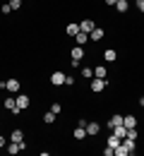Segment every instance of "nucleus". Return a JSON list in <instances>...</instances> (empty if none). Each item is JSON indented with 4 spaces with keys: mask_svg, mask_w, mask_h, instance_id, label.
Returning a JSON list of instances; mask_svg holds the SVG:
<instances>
[{
    "mask_svg": "<svg viewBox=\"0 0 144 156\" xmlns=\"http://www.w3.org/2000/svg\"><path fill=\"white\" fill-rule=\"evenodd\" d=\"M106 87H108V79H101V77H94V79H91V91L99 94V91H103Z\"/></svg>",
    "mask_w": 144,
    "mask_h": 156,
    "instance_id": "1",
    "label": "nucleus"
},
{
    "mask_svg": "<svg viewBox=\"0 0 144 156\" xmlns=\"http://www.w3.org/2000/svg\"><path fill=\"white\" fill-rule=\"evenodd\" d=\"M5 108H7V111H12L15 115H19V113H22V108L17 106V98H12V96L5 98Z\"/></svg>",
    "mask_w": 144,
    "mask_h": 156,
    "instance_id": "2",
    "label": "nucleus"
},
{
    "mask_svg": "<svg viewBox=\"0 0 144 156\" xmlns=\"http://www.w3.org/2000/svg\"><path fill=\"white\" fill-rule=\"evenodd\" d=\"M82 58H84V48H82V46H75V48H72V65L77 67Z\"/></svg>",
    "mask_w": 144,
    "mask_h": 156,
    "instance_id": "3",
    "label": "nucleus"
},
{
    "mask_svg": "<svg viewBox=\"0 0 144 156\" xmlns=\"http://www.w3.org/2000/svg\"><path fill=\"white\" fill-rule=\"evenodd\" d=\"M94 29H96L94 20H82V22H79V31H84V34H91Z\"/></svg>",
    "mask_w": 144,
    "mask_h": 156,
    "instance_id": "4",
    "label": "nucleus"
},
{
    "mask_svg": "<svg viewBox=\"0 0 144 156\" xmlns=\"http://www.w3.org/2000/svg\"><path fill=\"white\" fill-rule=\"evenodd\" d=\"M84 127H86V135H99V130H101V125H99L96 120H91V122H86Z\"/></svg>",
    "mask_w": 144,
    "mask_h": 156,
    "instance_id": "5",
    "label": "nucleus"
},
{
    "mask_svg": "<svg viewBox=\"0 0 144 156\" xmlns=\"http://www.w3.org/2000/svg\"><path fill=\"white\" fill-rule=\"evenodd\" d=\"M17 98V106H19L22 111H24V108H29V103H31V98L26 96V94H19V96H15Z\"/></svg>",
    "mask_w": 144,
    "mask_h": 156,
    "instance_id": "6",
    "label": "nucleus"
},
{
    "mask_svg": "<svg viewBox=\"0 0 144 156\" xmlns=\"http://www.w3.org/2000/svg\"><path fill=\"white\" fill-rule=\"evenodd\" d=\"M5 89L17 94V91H19V79H7V82H5Z\"/></svg>",
    "mask_w": 144,
    "mask_h": 156,
    "instance_id": "7",
    "label": "nucleus"
},
{
    "mask_svg": "<svg viewBox=\"0 0 144 156\" xmlns=\"http://www.w3.org/2000/svg\"><path fill=\"white\" fill-rule=\"evenodd\" d=\"M123 125L130 130V127H137V118L135 115H123Z\"/></svg>",
    "mask_w": 144,
    "mask_h": 156,
    "instance_id": "8",
    "label": "nucleus"
},
{
    "mask_svg": "<svg viewBox=\"0 0 144 156\" xmlns=\"http://www.w3.org/2000/svg\"><path fill=\"white\" fill-rule=\"evenodd\" d=\"M5 151H7V154H19L22 147L17 144V142H10V144H5Z\"/></svg>",
    "mask_w": 144,
    "mask_h": 156,
    "instance_id": "9",
    "label": "nucleus"
},
{
    "mask_svg": "<svg viewBox=\"0 0 144 156\" xmlns=\"http://www.w3.org/2000/svg\"><path fill=\"white\" fill-rule=\"evenodd\" d=\"M72 135H75V139H79V142H82L84 137H86V127H84V125H77V127H75V132H72Z\"/></svg>",
    "mask_w": 144,
    "mask_h": 156,
    "instance_id": "10",
    "label": "nucleus"
},
{
    "mask_svg": "<svg viewBox=\"0 0 144 156\" xmlns=\"http://www.w3.org/2000/svg\"><path fill=\"white\" fill-rule=\"evenodd\" d=\"M111 132H113V135H118L120 139H125V137H127V127H125V125H118V127H113Z\"/></svg>",
    "mask_w": 144,
    "mask_h": 156,
    "instance_id": "11",
    "label": "nucleus"
},
{
    "mask_svg": "<svg viewBox=\"0 0 144 156\" xmlns=\"http://www.w3.org/2000/svg\"><path fill=\"white\" fill-rule=\"evenodd\" d=\"M72 39H75V43H77V46H84V43L89 41V34H84V31H79V34H77V36H72Z\"/></svg>",
    "mask_w": 144,
    "mask_h": 156,
    "instance_id": "12",
    "label": "nucleus"
},
{
    "mask_svg": "<svg viewBox=\"0 0 144 156\" xmlns=\"http://www.w3.org/2000/svg\"><path fill=\"white\" fill-rule=\"evenodd\" d=\"M118 125H123V115H111V120H108V127L113 130V127H118Z\"/></svg>",
    "mask_w": 144,
    "mask_h": 156,
    "instance_id": "13",
    "label": "nucleus"
},
{
    "mask_svg": "<svg viewBox=\"0 0 144 156\" xmlns=\"http://www.w3.org/2000/svg\"><path fill=\"white\" fill-rule=\"evenodd\" d=\"M65 31H67V36H77V34H79V24H75V22H72V24H67V29H65Z\"/></svg>",
    "mask_w": 144,
    "mask_h": 156,
    "instance_id": "14",
    "label": "nucleus"
},
{
    "mask_svg": "<svg viewBox=\"0 0 144 156\" xmlns=\"http://www.w3.org/2000/svg\"><path fill=\"white\" fill-rule=\"evenodd\" d=\"M103 34H106V31H103V29H99V27H96V29H94V31L89 34V39H91V41H101V39H103Z\"/></svg>",
    "mask_w": 144,
    "mask_h": 156,
    "instance_id": "15",
    "label": "nucleus"
},
{
    "mask_svg": "<svg viewBox=\"0 0 144 156\" xmlns=\"http://www.w3.org/2000/svg\"><path fill=\"white\" fill-rule=\"evenodd\" d=\"M51 82H53V84H65V75H62V72H53V75H51Z\"/></svg>",
    "mask_w": 144,
    "mask_h": 156,
    "instance_id": "16",
    "label": "nucleus"
},
{
    "mask_svg": "<svg viewBox=\"0 0 144 156\" xmlns=\"http://www.w3.org/2000/svg\"><path fill=\"white\" fill-rule=\"evenodd\" d=\"M10 142H17V144L24 142V132H22V130H15V132L10 135Z\"/></svg>",
    "mask_w": 144,
    "mask_h": 156,
    "instance_id": "17",
    "label": "nucleus"
},
{
    "mask_svg": "<svg viewBox=\"0 0 144 156\" xmlns=\"http://www.w3.org/2000/svg\"><path fill=\"white\" fill-rule=\"evenodd\" d=\"M115 10H118V12H127V10H130V2H127V0H118V2H115Z\"/></svg>",
    "mask_w": 144,
    "mask_h": 156,
    "instance_id": "18",
    "label": "nucleus"
},
{
    "mask_svg": "<svg viewBox=\"0 0 144 156\" xmlns=\"http://www.w3.org/2000/svg\"><path fill=\"white\" fill-rule=\"evenodd\" d=\"M115 58H118V55H115V51H113V48H108V51H103V60H106V62H113Z\"/></svg>",
    "mask_w": 144,
    "mask_h": 156,
    "instance_id": "19",
    "label": "nucleus"
},
{
    "mask_svg": "<svg viewBox=\"0 0 144 156\" xmlns=\"http://www.w3.org/2000/svg\"><path fill=\"white\" fill-rule=\"evenodd\" d=\"M123 144L127 147V151H130V154H135V149H137V144H135V139H127V137H125V139H123Z\"/></svg>",
    "mask_w": 144,
    "mask_h": 156,
    "instance_id": "20",
    "label": "nucleus"
},
{
    "mask_svg": "<svg viewBox=\"0 0 144 156\" xmlns=\"http://www.w3.org/2000/svg\"><path fill=\"white\" fill-rule=\"evenodd\" d=\"M94 77H101V79L108 77V72H106V67H103V65H99V67L94 70Z\"/></svg>",
    "mask_w": 144,
    "mask_h": 156,
    "instance_id": "21",
    "label": "nucleus"
},
{
    "mask_svg": "<svg viewBox=\"0 0 144 156\" xmlns=\"http://www.w3.org/2000/svg\"><path fill=\"white\" fill-rule=\"evenodd\" d=\"M120 142H123V139H120L118 135H111V137H108V147H113V149H115V147H118Z\"/></svg>",
    "mask_w": 144,
    "mask_h": 156,
    "instance_id": "22",
    "label": "nucleus"
},
{
    "mask_svg": "<svg viewBox=\"0 0 144 156\" xmlns=\"http://www.w3.org/2000/svg\"><path fill=\"white\" fill-rule=\"evenodd\" d=\"M53 120H55V113H53V111H48V113L43 115V122H48V125H51Z\"/></svg>",
    "mask_w": 144,
    "mask_h": 156,
    "instance_id": "23",
    "label": "nucleus"
},
{
    "mask_svg": "<svg viewBox=\"0 0 144 156\" xmlns=\"http://www.w3.org/2000/svg\"><path fill=\"white\" fill-rule=\"evenodd\" d=\"M82 77H89V79H94V72H91V67H82Z\"/></svg>",
    "mask_w": 144,
    "mask_h": 156,
    "instance_id": "24",
    "label": "nucleus"
},
{
    "mask_svg": "<svg viewBox=\"0 0 144 156\" xmlns=\"http://www.w3.org/2000/svg\"><path fill=\"white\" fill-rule=\"evenodd\" d=\"M7 5H10V7H12V10H19V7H22V0H10V2H7Z\"/></svg>",
    "mask_w": 144,
    "mask_h": 156,
    "instance_id": "25",
    "label": "nucleus"
},
{
    "mask_svg": "<svg viewBox=\"0 0 144 156\" xmlns=\"http://www.w3.org/2000/svg\"><path fill=\"white\" fill-rule=\"evenodd\" d=\"M0 12H2V15H10V12H12V7H10V5H7V2H5V5H2V7H0Z\"/></svg>",
    "mask_w": 144,
    "mask_h": 156,
    "instance_id": "26",
    "label": "nucleus"
},
{
    "mask_svg": "<svg viewBox=\"0 0 144 156\" xmlns=\"http://www.w3.org/2000/svg\"><path fill=\"white\" fill-rule=\"evenodd\" d=\"M51 111H53V113L58 115V113H60V111H62V106H60V103H53V106H51Z\"/></svg>",
    "mask_w": 144,
    "mask_h": 156,
    "instance_id": "27",
    "label": "nucleus"
},
{
    "mask_svg": "<svg viewBox=\"0 0 144 156\" xmlns=\"http://www.w3.org/2000/svg\"><path fill=\"white\" fill-rule=\"evenodd\" d=\"M103 156H113V147H106V149H103Z\"/></svg>",
    "mask_w": 144,
    "mask_h": 156,
    "instance_id": "28",
    "label": "nucleus"
},
{
    "mask_svg": "<svg viewBox=\"0 0 144 156\" xmlns=\"http://www.w3.org/2000/svg\"><path fill=\"white\" fill-rule=\"evenodd\" d=\"M137 10H139V12H144V0H137Z\"/></svg>",
    "mask_w": 144,
    "mask_h": 156,
    "instance_id": "29",
    "label": "nucleus"
},
{
    "mask_svg": "<svg viewBox=\"0 0 144 156\" xmlns=\"http://www.w3.org/2000/svg\"><path fill=\"white\" fill-rule=\"evenodd\" d=\"M5 144H7V139H5V137L0 135V149H5Z\"/></svg>",
    "mask_w": 144,
    "mask_h": 156,
    "instance_id": "30",
    "label": "nucleus"
},
{
    "mask_svg": "<svg viewBox=\"0 0 144 156\" xmlns=\"http://www.w3.org/2000/svg\"><path fill=\"white\" fill-rule=\"evenodd\" d=\"M115 2H118V0H106V5H115Z\"/></svg>",
    "mask_w": 144,
    "mask_h": 156,
    "instance_id": "31",
    "label": "nucleus"
},
{
    "mask_svg": "<svg viewBox=\"0 0 144 156\" xmlns=\"http://www.w3.org/2000/svg\"><path fill=\"white\" fill-rule=\"evenodd\" d=\"M139 106H142V108H144V96H142V98H139Z\"/></svg>",
    "mask_w": 144,
    "mask_h": 156,
    "instance_id": "32",
    "label": "nucleus"
}]
</instances>
